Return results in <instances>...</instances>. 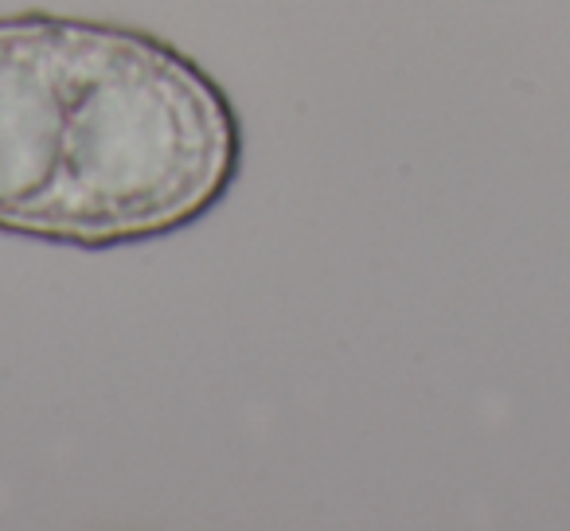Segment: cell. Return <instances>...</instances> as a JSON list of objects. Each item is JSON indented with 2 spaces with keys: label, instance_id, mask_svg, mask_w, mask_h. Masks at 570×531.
I'll list each match as a JSON object with an SVG mask.
<instances>
[{
  "label": "cell",
  "instance_id": "6da1fadb",
  "mask_svg": "<svg viewBox=\"0 0 570 531\" xmlns=\"http://www.w3.org/2000/svg\"><path fill=\"white\" fill-rule=\"evenodd\" d=\"M243 168L230 95L160 36L0 17V235L114 250L212 215Z\"/></svg>",
  "mask_w": 570,
  "mask_h": 531
}]
</instances>
